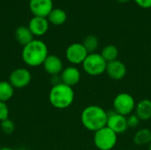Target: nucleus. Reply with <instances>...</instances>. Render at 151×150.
<instances>
[{"label":"nucleus","instance_id":"nucleus-7","mask_svg":"<svg viewBox=\"0 0 151 150\" xmlns=\"http://www.w3.org/2000/svg\"><path fill=\"white\" fill-rule=\"evenodd\" d=\"M88 52L82 43L74 42L69 45L65 50L66 59L73 65H80L84 62Z\"/></svg>","mask_w":151,"mask_h":150},{"label":"nucleus","instance_id":"nucleus-25","mask_svg":"<svg viewBox=\"0 0 151 150\" xmlns=\"http://www.w3.org/2000/svg\"><path fill=\"white\" fill-rule=\"evenodd\" d=\"M135 3L142 8H150L151 0H134Z\"/></svg>","mask_w":151,"mask_h":150},{"label":"nucleus","instance_id":"nucleus-8","mask_svg":"<svg viewBox=\"0 0 151 150\" xmlns=\"http://www.w3.org/2000/svg\"><path fill=\"white\" fill-rule=\"evenodd\" d=\"M32 80L31 72L27 68H17L9 76V82L14 88H24L29 85Z\"/></svg>","mask_w":151,"mask_h":150},{"label":"nucleus","instance_id":"nucleus-21","mask_svg":"<svg viewBox=\"0 0 151 150\" xmlns=\"http://www.w3.org/2000/svg\"><path fill=\"white\" fill-rule=\"evenodd\" d=\"M82 44L85 47V49L87 50V51L88 52V54L95 53V50H96L97 48H98L99 41H98V38L96 35L89 34V35L85 37Z\"/></svg>","mask_w":151,"mask_h":150},{"label":"nucleus","instance_id":"nucleus-24","mask_svg":"<svg viewBox=\"0 0 151 150\" xmlns=\"http://www.w3.org/2000/svg\"><path fill=\"white\" fill-rule=\"evenodd\" d=\"M9 118V109L6 103L0 102V121H4Z\"/></svg>","mask_w":151,"mask_h":150},{"label":"nucleus","instance_id":"nucleus-9","mask_svg":"<svg viewBox=\"0 0 151 150\" xmlns=\"http://www.w3.org/2000/svg\"><path fill=\"white\" fill-rule=\"evenodd\" d=\"M29 9L34 16L47 18L53 8L52 0H30Z\"/></svg>","mask_w":151,"mask_h":150},{"label":"nucleus","instance_id":"nucleus-4","mask_svg":"<svg viewBox=\"0 0 151 150\" xmlns=\"http://www.w3.org/2000/svg\"><path fill=\"white\" fill-rule=\"evenodd\" d=\"M107 66V62L104 59L101 54L90 53L88 55L84 62L82 63V67L84 72L90 76H99L105 72Z\"/></svg>","mask_w":151,"mask_h":150},{"label":"nucleus","instance_id":"nucleus-3","mask_svg":"<svg viewBox=\"0 0 151 150\" xmlns=\"http://www.w3.org/2000/svg\"><path fill=\"white\" fill-rule=\"evenodd\" d=\"M49 101L56 109H67L74 101V91L72 87L62 82L58 83L51 88L49 93Z\"/></svg>","mask_w":151,"mask_h":150},{"label":"nucleus","instance_id":"nucleus-26","mask_svg":"<svg viewBox=\"0 0 151 150\" xmlns=\"http://www.w3.org/2000/svg\"><path fill=\"white\" fill-rule=\"evenodd\" d=\"M0 150H13V149H10V148H2Z\"/></svg>","mask_w":151,"mask_h":150},{"label":"nucleus","instance_id":"nucleus-10","mask_svg":"<svg viewBox=\"0 0 151 150\" xmlns=\"http://www.w3.org/2000/svg\"><path fill=\"white\" fill-rule=\"evenodd\" d=\"M106 126L109 127L117 134L123 133L128 129L127 117L118 114L115 111L110 114L108 113V120H107Z\"/></svg>","mask_w":151,"mask_h":150},{"label":"nucleus","instance_id":"nucleus-14","mask_svg":"<svg viewBox=\"0 0 151 150\" xmlns=\"http://www.w3.org/2000/svg\"><path fill=\"white\" fill-rule=\"evenodd\" d=\"M60 80L62 83L73 88L80 82L81 72L75 66H68L64 68L60 73Z\"/></svg>","mask_w":151,"mask_h":150},{"label":"nucleus","instance_id":"nucleus-13","mask_svg":"<svg viewBox=\"0 0 151 150\" xmlns=\"http://www.w3.org/2000/svg\"><path fill=\"white\" fill-rule=\"evenodd\" d=\"M42 65L44 71L51 76L60 75V73L64 70L61 58L56 55H49L43 62Z\"/></svg>","mask_w":151,"mask_h":150},{"label":"nucleus","instance_id":"nucleus-18","mask_svg":"<svg viewBox=\"0 0 151 150\" xmlns=\"http://www.w3.org/2000/svg\"><path fill=\"white\" fill-rule=\"evenodd\" d=\"M134 142L137 146L150 145L151 142V131L150 129L143 128L138 130L134 136Z\"/></svg>","mask_w":151,"mask_h":150},{"label":"nucleus","instance_id":"nucleus-23","mask_svg":"<svg viewBox=\"0 0 151 150\" xmlns=\"http://www.w3.org/2000/svg\"><path fill=\"white\" fill-rule=\"evenodd\" d=\"M140 118L135 115V114H131L127 116V126L128 128H135L139 126L140 124Z\"/></svg>","mask_w":151,"mask_h":150},{"label":"nucleus","instance_id":"nucleus-17","mask_svg":"<svg viewBox=\"0 0 151 150\" xmlns=\"http://www.w3.org/2000/svg\"><path fill=\"white\" fill-rule=\"evenodd\" d=\"M47 19L50 23H51L55 26H60L65 22V20L67 19V14L63 9L56 8L50 11V13L48 15Z\"/></svg>","mask_w":151,"mask_h":150},{"label":"nucleus","instance_id":"nucleus-6","mask_svg":"<svg viewBox=\"0 0 151 150\" xmlns=\"http://www.w3.org/2000/svg\"><path fill=\"white\" fill-rule=\"evenodd\" d=\"M113 110L116 113L127 117L135 110L134 98L128 93H119L117 95L112 103Z\"/></svg>","mask_w":151,"mask_h":150},{"label":"nucleus","instance_id":"nucleus-29","mask_svg":"<svg viewBox=\"0 0 151 150\" xmlns=\"http://www.w3.org/2000/svg\"><path fill=\"white\" fill-rule=\"evenodd\" d=\"M2 149V148H1V147H0V149Z\"/></svg>","mask_w":151,"mask_h":150},{"label":"nucleus","instance_id":"nucleus-5","mask_svg":"<svg viewBox=\"0 0 151 150\" xmlns=\"http://www.w3.org/2000/svg\"><path fill=\"white\" fill-rule=\"evenodd\" d=\"M118 134L105 126L95 133L94 144L99 150H111L117 144Z\"/></svg>","mask_w":151,"mask_h":150},{"label":"nucleus","instance_id":"nucleus-11","mask_svg":"<svg viewBox=\"0 0 151 150\" xmlns=\"http://www.w3.org/2000/svg\"><path fill=\"white\" fill-rule=\"evenodd\" d=\"M127 70L126 65L119 59L107 63L105 72L111 80H123L127 75Z\"/></svg>","mask_w":151,"mask_h":150},{"label":"nucleus","instance_id":"nucleus-27","mask_svg":"<svg viewBox=\"0 0 151 150\" xmlns=\"http://www.w3.org/2000/svg\"><path fill=\"white\" fill-rule=\"evenodd\" d=\"M118 1H119V2H121V3H126V2H128V1H130V0H118Z\"/></svg>","mask_w":151,"mask_h":150},{"label":"nucleus","instance_id":"nucleus-19","mask_svg":"<svg viewBox=\"0 0 151 150\" xmlns=\"http://www.w3.org/2000/svg\"><path fill=\"white\" fill-rule=\"evenodd\" d=\"M14 94V88L9 81H0V102L6 103Z\"/></svg>","mask_w":151,"mask_h":150},{"label":"nucleus","instance_id":"nucleus-12","mask_svg":"<svg viewBox=\"0 0 151 150\" xmlns=\"http://www.w3.org/2000/svg\"><path fill=\"white\" fill-rule=\"evenodd\" d=\"M50 22L47 18L34 16L28 23V28L34 36H42L45 34L49 29Z\"/></svg>","mask_w":151,"mask_h":150},{"label":"nucleus","instance_id":"nucleus-15","mask_svg":"<svg viewBox=\"0 0 151 150\" xmlns=\"http://www.w3.org/2000/svg\"><path fill=\"white\" fill-rule=\"evenodd\" d=\"M135 115L140 120L147 121L151 118V101L150 99L141 100L135 106Z\"/></svg>","mask_w":151,"mask_h":150},{"label":"nucleus","instance_id":"nucleus-2","mask_svg":"<svg viewBox=\"0 0 151 150\" xmlns=\"http://www.w3.org/2000/svg\"><path fill=\"white\" fill-rule=\"evenodd\" d=\"M81 120L87 130L96 133L107 126L108 113L98 105H89L82 111Z\"/></svg>","mask_w":151,"mask_h":150},{"label":"nucleus","instance_id":"nucleus-20","mask_svg":"<svg viewBox=\"0 0 151 150\" xmlns=\"http://www.w3.org/2000/svg\"><path fill=\"white\" fill-rule=\"evenodd\" d=\"M101 55L104 57V59L107 63H109V62H111V61L118 59L119 50L115 45L109 44V45H106L105 47H104V49L102 50Z\"/></svg>","mask_w":151,"mask_h":150},{"label":"nucleus","instance_id":"nucleus-1","mask_svg":"<svg viewBox=\"0 0 151 150\" xmlns=\"http://www.w3.org/2000/svg\"><path fill=\"white\" fill-rule=\"evenodd\" d=\"M48 56L49 50L46 43L37 39H34L31 42L25 45L21 52L23 62L31 67L42 65Z\"/></svg>","mask_w":151,"mask_h":150},{"label":"nucleus","instance_id":"nucleus-28","mask_svg":"<svg viewBox=\"0 0 151 150\" xmlns=\"http://www.w3.org/2000/svg\"><path fill=\"white\" fill-rule=\"evenodd\" d=\"M149 150H151V142H150V144L149 145Z\"/></svg>","mask_w":151,"mask_h":150},{"label":"nucleus","instance_id":"nucleus-22","mask_svg":"<svg viewBox=\"0 0 151 150\" xmlns=\"http://www.w3.org/2000/svg\"><path fill=\"white\" fill-rule=\"evenodd\" d=\"M1 129L6 134H11L14 131V123L11 119H6L1 122Z\"/></svg>","mask_w":151,"mask_h":150},{"label":"nucleus","instance_id":"nucleus-16","mask_svg":"<svg viewBox=\"0 0 151 150\" xmlns=\"http://www.w3.org/2000/svg\"><path fill=\"white\" fill-rule=\"evenodd\" d=\"M15 39L19 44L23 45L24 47L34 40V35L29 30L28 27L20 26L15 30Z\"/></svg>","mask_w":151,"mask_h":150}]
</instances>
